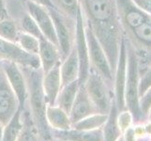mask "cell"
I'll list each match as a JSON object with an SVG mask.
<instances>
[{
  "instance_id": "cell-1",
  "label": "cell",
  "mask_w": 151,
  "mask_h": 141,
  "mask_svg": "<svg viewBox=\"0 0 151 141\" xmlns=\"http://www.w3.org/2000/svg\"><path fill=\"white\" fill-rule=\"evenodd\" d=\"M85 22L101 44L114 74L123 38L116 0H80Z\"/></svg>"
},
{
  "instance_id": "cell-2",
  "label": "cell",
  "mask_w": 151,
  "mask_h": 141,
  "mask_svg": "<svg viewBox=\"0 0 151 141\" xmlns=\"http://www.w3.org/2000/svg\"><path fill=\"white\" fill-rule=\"evenodd\" d=\"M122 36L137 56L141 75L151 67V15L143 12L132 0H116Z\"/></svg>"
},
{
  "instance_id": "cell-3",
  "label": "cell",
  "mask_w": 151,
  "mask_h": 141,
  "mask_svg": "<svg viewBox=\"0 0 151 141\" xmlns=\"http://www.w3.org/2000/svg\"><path fill=\"white\" fill-rule=\"evenodd\" d=\"M24 74L27 85L28 101L30 106V114L34 124L37 128L42 141H51L53 139L51 127L46 119V108L47 101L42 88L43 72L41 69L21 67Z\"/></svg>"
},
{
  "instance_id": "cell-4",
  "label": "cell",
  "mask_w": 151,
  "mask_h": 141,
  "mask_svg": "<svg viewBox=\"0 0 151 141\" xmlns=\"http://www.w3.org/2000/svg\"><path fill=\"white\" fill-rule=\"evenodd\" d=\"M126 43V41H125ZM127 47V78L125 85V103L126 108L132 113V117L139 119L142 115L139 104V64L133 49L126 43Z\"/></svg>"
},
{
  "instance_id": "cell-5",
  "label": "cell",
  "mask_w": 151,
  "mask_h": 141,
  "mask_svg": "<svg viewBox=\"0 0 151 141\" xmlns=\"http://www.w3.org/2000/svg\"><path fill=\"white\" fill-rule=\"evenodd\" d=\"M86 37L88 47V54L91 69L94 70L99 74L101 75L110 86L114 83V72L109 63L108 57L103 50L101 44L98 40L96 35L91 27L85 22Z\"/></svg>"
},
{
  "instance_id": "cell-6",
  "label": "cell",
  "mask_w": 151,
  "mask_h": 141,
  "mask_svg": "<svg viewBox=\"0 0 151 141\" xmlns=\"http://www.w3.org/2000/svg\"><path fill=\"white\" fill-rule=\"evenodd\" d=\"M84 86L97 112L109 114L113 100L111 98V86L105 79L91 69Z\"/></svg>"
},
{
  "instance_id": "cell-7",
  "label": "cell",
  "mask_w": 151,
  "mask_h": 141,
  "mask_svg": "<svg viewBox=\"0 0 151 141\" xmlns=\"http://www.w3.org/2000/svg\"><path fill=\"white\" fill-rule=\"evenodd\" d=\"M73 48L76 51L78 61H79V77L78 82L80 85H84L89 74L91 66L88 54L87 41L86 37L85 29V18L83 15L81 6L78 9L75 17V31H74V40Z\"/></svg>"
},
{
  "instance_id": "cell-8",
  "label": "cell",
  "mask_w": 151,
  "mask_h": 141,
  "mask_svg": "<svg viewBox=\"0 0 151 141\" xmlns=\"http://www.w3.org/2000/svg\"><path fill=\"white\" fill-rule=\"evenodd\" d=\"M47 9L51 14L52 19L54 21L57 39V46H58V49L60 51L61 59L63 60L70 54V52L72 49V46H73L75 24L71 25L70 22L75 20L65 16L55 7Z\"/></svg>"
},
{
  "instance_id": "cell-9",
  "label": "cell",
  "mask_w": 151,
  "mask_h": 141,
  "mask_svg": "<svg viewBox=\"0 0 151 141\" xmlns=\"http://www.w3.org/2000/svg\"><path fill=\"white\" fill-rule=\"evenodd\" d=\"M127 78V47L124 38H122L119 48L117 63L114 74V103L116 104L118 111H123L126 108L125 103V85Z\"/></svg>"
},
{
  "instance_id": "cell-10",
  "label": "cell",
  "mask_w": 151,
  "mask_h": 141,
  "mask_svg": "<svg viewBox=\"0 0 151 141\" xmlns=\"http://www.w3.org/2000/svg\"><path fill=\"white\" fill-rule=\"evenodd\" d=\"M3 72L6 76L10 87L17 97L20 109L24 110L27 101V85L22 68L17 63L9 60H2Z\"/></svg>"
},
{
  "instance_id": "cell-11",
  "label": "cell",
  "mask_w": 151,
  "mask_h": 141,
  "mask_svg": "<svg viewBox=\"0 0 151 141\" xmlns=\"http://www.w3.org/2000/svg\"><path fill=\"white\" fill-rule=\"evenodd\" d=\"M0 59L17 63L20 67L41 69L38 56L28 54L13 43H9L0 38Z\"/></svg>"
},
{
  "instance_id": "cell-12",
  "label": "cell",
  "mask_w": 151,
  "mask_h": 141,
  "mask_svg": "<svg viewBox=\"0 0 151 141\" xmlns=\"http://www.w3.org/2000/svg\"><path fill=\"white\" fill-rule=\"evenodd\" d=\"M25 7L27 9V13L35 20L44 37L57 46L54 21L48 9L37 3L31 2L29 0H25Z\"/></svg>"
},
{
  "instance_id": "cell-13",
  "label": "cell",
  "mask_w": 151,
  "mask_h": 141,
  "mask_svg": "<svg viewBox=\"0 0 151 141\" xmlns=\"http://www.w3.org/2000/svg\"><path fill=\"white\" fill-rule=\"evenodd\" d=\"M17 97L4 72H0V122L6 125L19 109Z\"/></svg>"
},
{
  "instance_id": "cell-14",
  "label": "cell",
  "mask_w": 151,
  "mask_h": 141,
  "mask_svg": "<svg viewBox=\"0 0 151 141\" xmlns=\"http://www.w3.org/2000/svg\"><path fill=\"white\" fill-rule=\"evenodd\" d=\"M94 113H98L94 104H93L89 96H88L85 86L80 85L75 100L69 114L71 124L73 125L75 122L79 121L80 119Z\"/></svg>"
},
{
  "instance_id": "cell-15",
  "label": "cell",
  "mask_w": 151,
  "mask_h": 141,
  "mask_svg": "<svg viewBox=\"0 0 151 141\" xmlns=\"http://www.w3.org/2000/svg\"><path fill=\"white\" fill-rule=\"evenodd\" d=\"M62 87L60 76V64L56 65L50 71L43 72L42 88L49 106H55L56 99Z\"/></svg>"
},
{
  "instance_id": "cell-16",
  "label": "cell",
  "mask_w": 151,
  "mask_h": 141,
  "mask_svg": "<svg viewBox=\"0 0 151 141\" xmlns=\"http://www.w3.org/2000/svg\"><path fill=\"white\" fill-rule=\"evenodd\" d=\"M38 56L40 61V68L43 72L53 69L56 65L60 64L62 61L58 47L46 38L40 40Z\"/></svg>"
},
{
  "instance_id": "cell-17",
  "label": "cell",
  "mask_w": 151,
  "mask_h": 141,
  "mask_svg": "<svg viewBox=\"0 0 151 141\" xmlns=\"http://www.w3.org/2000/svg\"><path fill=\"white\" fill-rule=\"evenodd\" d=\"M53 138L64 141H103L102 128L91 130V131H82L70 128L65 131L54 130L52 131Z\"/></svg>"
},
{
  "instance_id": "cell-18",
  "label": "cell",
  "mask_w": 151,
  "mask_h": 141,
  "mask_svg": "<svg viewBox=\"0 0 151 141\" xmlns=\"http://www.w3.org/2000/svg\"><path fill=\"white\" fill-rule=\"evenodd\" d=\"M60 76L62 87L78 80L79 77V61L73 46L65 59L60 63Z\"/></svg>"
},
{
  "instance_id": "cell-19",
  "label": "cell",
  "mask_w": 151,
  "mask_h": 141,
  "mask_svg": "<svg viewBox=\"0 0 151 141\" xmlns=\"http://www.w3.org/2000/svg\"><path fill=\"white\" fill-rule=\"evenodd\" d=\"M46 119L49 126L54 130L65 131L72 127L70 115L59 106H47L46 108Z\"/></svg>"
},
{
  "instance_id": "cell-20",
  "label": "cell",
  "mask_w": 151,
  "mask_h": 141,
  "mask_svg": "<svg viewBox=\"0 0 151 141\" xmlns=\"http://www.w3.org/2000/svg\"><path fill=\"white\" fill-rule=\"evenodd\" d=\"M117 115L118 109L114 100L108 114V119L105 124L102 126L103 141H117L118 138L121 137L122 132L117 124Z\"/></svg>"
},
{
  "instance_id": "cell-21",
  "label": "cell",
  "mask_w": 151,
  "mask_h": 141,
  "mask_svg": "<svg viewBox=\"0 0 151 141\" xmlns=\"http://www.w3.org/2000/svg\"><path fill=\"white\" fill-rule=\"evenodd\" d=\"M79 87L80 84L78 80L62 87L58 94V97L56 99V106L62 108L68 114H70L71 106L73 104L75 97L77 95L78 90H79Z\"/></svg>"
},
{
  "instance_id": "cell-22",
  "label": "cell",
  "mask_w": 151,
  "mask_h": 141,
  "mask_svg": "<svg viewBox=\"0 0 151 141\" xmlns=\"http://www.w3.org/2000/svg\"><path fill=\"white\" fill-rule=\"evenodd\" d=\"M23 129V110L18 109L12 119L4 126L1 141H17Z\"/></svg>"
},
{
  "instance_id": "cell-23",
  "label": "cell",
  "mask_w": 151,
  "mask_h": 141,
  "mask_svg": "<svg viewBox=\"0 0 151 141\" xmlns=\"http://www.w3.org/2000/svg\"><path fill=\"white\" fill-rule=\"evenodd\" d=\"M107 119L108 114L94 113L80 119L79 121L75 122L72 125L71 128H74L76 130H82V131H91V130L100 129L102 128L103 125L105 124Z\"/></svg>"
},
{
  "instance_id": "cell-24",
  "label": "cell",
  "mask_w": 151,
  "mask_h": 141,
  "mask_svg": "<svg viewBox=\"0 0 151 141\" xmlns=\"http://www.w3.org/2000/svg\"><path fill=\"white\" fill-rule=\"evenodd\" d=\"M40 135L28 111L23 110V129L17 141H40Z\"/></svg>"
},
{
  "instance_id": "cell-25",
  "label": "cell",
  "mask_w": 151,
  "mask_h": 141,
  "mask_svg": "<svg viewBox=\"0 0 151 141\" xmlns=\"http://www.w3.org/2000/svg\"><path fill=\"white\" fill-rule=\"evenodd\" d=\"M21 30L12 19L0 20V38L9 43H16Z\"/></svg>"
},
{
  "instance_id": "cell-26",
  "label": "cell",
  "mask_w": 151,
  "mask_h": 141,
  "mask_svg": "<svg viewBox=\"0 0 151 141\" xmlns=\"http://www.w3.org/2000/svg\"><path fill=\"white\" fill-rule=\"evenodd\" d=\"M16 44L21 49L27 52L28 54L38 56L39 49H40V40L37 39L34 36H31L25 32H21L18 36V39L16 41Z\"/></svg>"
},
{
  "instance_id": "cell-27",
  "label": "cell",
  "mask_w": 151,
  "mask_h": 141,
  "mask_svg": "<svg viewBox=\"0 0 151 141\" xmlns=\"http://www.w3.org/2000/svg\"><path fill=\"white\" fill-rule=\"evenodd\" d=\"M54 7L65 16L75 20L78 9H80V0H51Z\"/></svg>"
},
{
  "instance_id": "cell-28",
  "label": "cell",
  "mask_w": 151,
  "mask_h": 141,
  "mask_svg": "<svg viewBox=\"0 0 151 141\" xmlns=\"http://www.w3.org/2000/svg\"><path fill=\"white\" fill-rule=\"evenodd\" d=\"M21 29H22L23 32H25L31 36H34V37L39 40L45 38L43 34L41 33L37 23L35 22V20L28 13L24 15L22 20H21Z\"/></svg>"
},
{
  "instance_id": "cell-29",
  "label": "cell",
  "mask_w": 151,
  "mask_h": 141,
  "mask_svg": "<svg viewBox=\"0 0 151 141\" xmlns=\"http://www.w3.org/2000/svg\"><path fill=\"white\" fill-rule=\"evenodd\" d=\"M132 115L128 109H125L123 111H120L119 115H117V124L120 131L124 133L126 130L131 127V124L132 121Z\"/></svg>"
},
{
  "instance_id": "cell-30",
  "label": "cell",
  "mask_w": 151,
  "mask_h": 141,
  "mask_svg": "<svg viewBox=\"0 0 151 141\" xmlns=\"http://www.w3.org/2000/svg\"><path fill=\"white\" fill-rule=\"evenodd\" d=\"M151 87V67L144 72L140 75L139 80V97H141L143 94L147 91Z\"/></svg>"
},
{
  "instance_id": "cell-31",
  "label": "cell",
  "mask_w": 151,
  "mask_h": 141,
  "mask_svg": "<svg viewBox=\"0 0 151 141\" xmlns=\"http://www.w3.org/2000/svg\"><path fill=\"white\" fill-rule=\"evenodd\" d=\"M140 110L142 115H147L151 108V87L139 99Z\"/></svg>"
},
{
  "instance_id": "cell-32",
  "label": "cell",
  "mask_w": 151,
  "mask_h": 141,
  "mask_svg": "<svg viewBox=\"0 0 151 141\" xmlns=\"http://www.w3.org/2000/svg\"><path fill=\"white\" fill-rule=\"evenodd\" d=\"M132 2L143 12L151 15V0H132Z\"/></svg>"
},
{
  "instance_id": "cell-33",
  "label": "cell",
  "mask_w": 151,
  "mask_h": 141,
  "mask_svg": "<svg viewBox=\"0 0 151 141\" xmlns=\"http://www.w3.org/2000/svg\"><path fill=\"white\" fill-rule=\"evenodd\" d=\"M124 141H136V134L133 127H129L124 132Z\"/></svg>"
},
{
  "instance_id": "cell-34",
  "label": "cell",
  "mask_w": 151,
  "mask_h": 141,
  "mask_svg": "<svg viewBox=\"0 0 151 141\" xmlns=\"http://www.w3.org/2000/svg\"><path fill=\"white\" fill-rule=\"evenodd\" d=\"M9 18L7 4L5 0H0V20Z\"/></svg>"
},
{
  "instance_id": "cell-35",
  "label": "cell",
  "mask_w": 151,
  "mask_h": 141,
  "mask_svg": "<svg viewBox=\"0 0 151 141\" xmlns=\"http://www.w3.org/2000/svg\"><path fill=\"white\" fill-rule=\"evenodd\" d=\"M31 2H34V3H37L39 5H41V6H44L46 8H52L54 7L53 3H52L51 0H29Z\"/></svg>"
},
{
  "instance_id": "cell-36",
  "label": "cell",
  "mask_w": 151,
  "mask_h": 141,
  "mask_svg": "<svg viewBox=\"0 0 151 141\" xmlns=\"http://www.w3.org/2000/svg\"><path fill=\"white\" fill-rule=\"evenodd\" d=\"M134 131H135V134H136V137H142V135L145 134V133H147L145 126H138V127H135V128H134Z\"/></svg>"
},
{
  "instance_id": "cell-37",
  "label": "cell",
  "mask_w": 151,
  "mask_h": 141,
  "mask_svg": "<svg viewBox=\"0 0 151 141\" xmlns=\"http://www.w3.org/2000/svg\"><path fill=\"white\" fill-rule=\"evenodd\" d=\"M4 126H5V125H3L1 122H0V141H1V139H2L3 131H4Z\"/></svg>"
},
{
  "instance_id": "cell-38",
  "label": "cell",
  "mask_w": 151,
  "mask_h": 141,
  "mask_svg": "<svg viewBox=\"0 0 151 141\" xmlns=\"http://www.w3.org/2000/svg\"><path fill=\"white\" fill-rule=\"evenodd\" d=\"M3 72V66H2V60L0 59V72Z\"/></svg>"
},
{
  "instance_id": "cell-39",
  "label": "cell",
  "mask_w": 151,
  "mask_h": 141,
  "mask_svg": "<svg viewBox=\"0 0 151 141\" xmlns=\"http://www.w3.org/2000/svg\"><path fill=\"white\" fill-rule=\"evenodd\" d=\"M148 116H149V119H150V121H151V108L149 109V111H148Z\"/></svg>"
},
{
  "instance_id": "cell-40",
  "label": "cell",
  "mask_w": 151,
  "mask_h": 141,
  "mask_svg": "<svg viewBox=\"0 0 151 141\" xmlns=\"http://www.w3.org/2000/svg\"><path fill=\"white\" fill-rule=\"evenodd\" d=\"M117 141H124V138H123V137H119Z\"/></svg>"
},
{
  "instance_id": "cell-41",
  "label": "cell",
  "mask_w": 151,
  "mask_h": 141,
  "mask_svg": "<svg viewBox=\"0 0 151 141\" xmlns=\"http://www.w3.org/2000/svg\"><path fill=\"white\" fill-rule=\"evenodd\" d=\"M51 141H64V140H60V139H52Z\"/></svg>"
}]
</instances>
